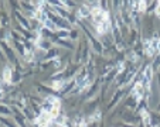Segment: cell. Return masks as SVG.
<instances>
[{
    "label": "cell",
    "mask_w": 160,
    "mask_h": 127,
    "mask_svg": "<svg viewBox=\"0 0 160 127\" xmlns=\"http://www.w3.org/2000/svg\"><path fill=\"white\" fill-rule=\"evenodd\" d=\"M91 16H92L93 25L97 27L98 33L105 34L108 33L111 28V21H109V16L106 11H104L101 7H93L91 10Z\"/></svg>",
    "instance_id": "1"
},
{
    "label": "cell",
    "mask_w": 160,
    "mask_h": 127,
    "mask_svg": "<svg viewBox=\"0 0 160 127\" xmlns=\"http://www.w3.org/2000/svg\"><path fill=\"white\" fill-rule=\"evenodd\" d=\"M60 105H61L60 99L54 98V96H47L45 103H44V106H43V110H44V112H48L55 119V117L58 116V112H60Z\"/></svg>",
    "instance_id": "2"
},
{
    "label": "cell",
    "mask_w": 160,
    "mask_h": 127,
    "mask_svg": "<svg viewBox=\"0 0 160 127\" xmlns=\"http://www.w3.org/2000/svg\"><path fill=\"white\" fill-rule=\"evenodd\" d=\"M52 119H54V117H52L48 112H44V110H43L40 116L36 119V123H37L38 127H48L50 124H51Z\"/></svg>",
    "instance_id": "3"
},
{
    "label": "cell",
    "mask_w": 160,
    "mask_h": 127,
    "mask_svg": "<svg viewBox=\"0 0 160 127\" xmlns=\"http://www.w3.org/2000/svg\"><path fill=\"white\" fill-rule=\"evenodd\" d=\"M145 52H146V55H149V57H152V55H154L156 52H159V51H157V38L146 41L145 43Z\"/></svg>",
    "instance_id": "4"
},
{
    "label": "cell",
    "mask_w": 160,
    "mask_h": 127,
    "mask_svg": "<svg viewBox=\"0 0 160 127\" xmlns=\"http://www.w3.org/2000/svg\"><path fill=\"white\" fill-rule=\"evenodd\" d=\"M77 84H78L79 89L84 91L88 85H90V80H88V76L86 75H82V76H78V79H77Z\"/></svg>",
    "instance_id": "5"
},
{
    "label": "cell",
    "mask_w": 160,
    "mask_h": 127,
    "mask_svg": "<svg viewBox=\"0 0 160 127\" xmlns=\"http://www.w3.org/2000/svg\"><path fill=\"white\" fill-rule=\"evenodd\" d=\"M3 78H4V82H6V84H11V71H10V68L4 69Z\"/></svg>",
    "instance_id": "6"
},
{
    "label": "cell",
    "mask_w": 160,
    "mask_h": 127,
    "mask_svg": "<svg viewBox=\"0 0 160 127\" xmlns=\"http://www.w3.org/2000/svg\"><path fill=\"white\" fill-rule=\"evenodd\" d=\"M64 84H65L64 80H58V82H54V84H52V89L58 91V89H61V88L64 86Z\"/></svg>",
    "instance_id": "7"
},
{
    "label": "cell",
    "mask_w": 160,
    "mask_h": 127,
    "mask_svg": "<svg viewBox=\"0 0 160 127\" xmlns=\"http://www.w3.org/2000/svg\"><path fill=\"white\" fill-rule=\"evenodd\" d=\"M88 14H91V10L86 7H82L81 10L78 11V16H88Z\"/></svg>",
    "instance_id": "8"
},
{
    "label": "cell",
    "mask_w": 160,
    "mask_h": 127,
    "mask_svg": "<svg viewBox=\"0 0 160 127\" xmlns=\"http://www.w3.org/2000/svg\"><path fill=\"white\" fill-rule=\"evenodd\" d=\"M139 10H140V11H145L146 10V3H145V2H139Z\"/></svg>",
    "instance_id": "9"
},
{
    "label": "cell",
    "mask_w": 160,
    "mask_h": 127,
    "mask_svg": "<svg viewBox=\"0 0 160 127\" xmlns=\"http://www.w3.org/2000/svg\"><path fill=\"white\" fill-rule=\"evenodd\" d=\"M142 116L145 117V121H146V123H147V121H149V116H147V113H146L145 110H142Z\"/></svg>",
    "instance_id": "10"
},
{
    "label": "cell",
    "mask_w": 160,
    "mask_h": 127,
    "mask_svg": "<svg viewBox=\"0 0 160 127\" xmlns=\"http://www.w3.org/2000/svg\"><path fill=\"white\" fill-rule=\"evenodd\" d=\"M99 116H101V113L97 112L95 114H93V116H91V120H98V117H99Z\"/></svg>",
    "instance_id": "11"
},
{
    "label": "cell",
    "mask_w": 160,
    "mask_h": 127,
    "mask_svg": "<svg viewBox=\"0 0 160 127\" xmlns=\"http://www.w3.org/2000/svg\"><path fill=\"white\" fill-rule=\"evenodd\" d=\"M156 14H157V16H160V3L157 4V7H156Z\"/></svg>",
    "instance_id": "12"
},
{
    "label": "cell",
    "mask_w": 160,
    "mask_h": 127,
    "mask_svg": "<svg viewBox=\"0 0 160 127\" xmlns=\"http://www.w3.org/2000/svg\"><path fill=\"white\" fill-rule=\"evenodd\" d=\"M2 93H3V92H2V88H0V96H2Z\"/></svg>",
    "instance_id": "13"
}]
</instances>
